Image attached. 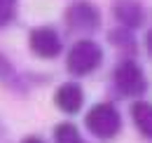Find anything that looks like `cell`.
Instances as JSON below:
<instances>
[{
	"label": "cell",
	"instance_id": "cell-6",
	"mask_svg": "<svg viewBox=\"0 0 152 143\" xmlns=\"http://www.w3.org/2000/svg\"><path fill=\"white\" fill-rule=\"evenodd\" d=\"M113 14L122 24V28H126V31L138 28L145 21V10H143V5L138 0H115Z\"/></svg>",
	"mask_w": 152,
	"mask_h": 143
},
{
	"label": "cell",
	"instance_id": "cell-10",
	"mask_svg": "<svg viewBox=\"0 0 152 143\" xmlns=\"http://www.w3.org/2000/svg\"><path fill=\"white\" fill-rule=\"evenodd\" d=\"M54 143H87L82 139L80 129L73 122H61L54 127Z\"/></svg>",
	"mask_w": 152,
	"mask_h": 143
},
{
	"label": "cell",
	"instance_id": "cell-5",
	"mask_svg": "<svg viewBox=\"0 0 152 143\" xmlns=\"http://www.w3.org/2000/svg\"><path fill=\"white\" fill-rule=\"evenodd\" d=\"M28 47L33 49L35 56H42V59H56L61 49H63V42H61V35H58L56 28L52 26H35L28 35Z\"/></svg>",
	"mask_w": 152,
	"mask_h": 143
},
{
	"label": "cell",
	"instance_id": "cell-8",
	"mask_svg": "<svg viewBox=\"0 0 152 143\" xmlns=\"http://www.w3.org/2000/svg\"><path fill=\"white\" fill-rule=\"evenodd\" d=\"M131 117H133V125L138 127V131L143 136L152 139V103L150 101H136L131 106Z\"/></svg>",
	"mask_w": 152,
	"mask_h": 143
},
{
	"label": "cell",
	"instance_id": "cell-1",
	"mask_svg": "<svg viewBox=\"0 0 152 143\" xmlns=\"http://www.w3.org/2000/svg\"><path fill=\"white\" fill-rule=\"evenodd\" d=\"M101 61H103L101 45L89 40V38H82L70 47V52L66 56V68L73 75H89L91 71H96L101 66Z\"/></svg>",
	"mask_w": 152,
	"mask_h": 143
},
{
	"label": "cell",
	"instance_id": "cell-13",
	"mask_svg": "<svg viewBox=\"0 0 152 143\" xmlns=\"http://www.w3.org/2000/svg\"><path fill=\"white\" fill-rule=\"evenodd\" d=\"M21 143H47V141H42L40 136H26V139H23Z\"/></svg>",
	"mask_w": 152,
	"mask_h": 143
},
{
	"label": "cell",
	"instance_id": "cell-3",
	"mask_svg": "<svg viewBox=\"0 0 152 143\" xmlns=\"http://www.w3.org/2000/svg\"><path fill=\"white\" fill-rule=\"evenodd\" d=\"M113 82L122 96H140L148 89L145 73L133 59H124L122 63H117V68L113 73Z\"/></svg>",
	"mask_w": 152,
	"mask_h": 143
},
{
	"label": "cell",
	"instance_id": "cell-7",
	"mask_svg": "<svg viewBox=\"0 0 152 143\" xmlns=\"http://www.w3.org/2000/svg\"><path fill=\"white\" fill-rule=\"evenodd\" d=\"M54 103H56L58 110H63L68 115H75V113H80V108L84 103V91L77 82H63L54 91Z\"/></svg>",
	"mask_w": 152,
	"mask_h": 143
},
{
	"label": "cell",
	"instance_id": "cell-4",
	"mask_svg": "<svg viewBox=\"0 0 152 143\" xmlns=\"http://www.w3.org/2000/svg\"><path fill=\"white\" fill-rule=\"evenodd\" d=\"M66 26L73 33H94L101 26V12L89 0H75L66 10Z\"/></svg>",
	"mask_w": 152,
	"mask_h": 143
},
{
	"label": "cell",
	"instance_id": "cell-2",
	"mask_svg": "<svg viewBox=\"0 0 152 143\" xmlns=\"http://www.w3.org/2000/svg\"><path fill=\"white\" fill-rule=\"evenodd\" d=\"M84 125H87V129L94 136L108 141V139H115L119 134V129H122V115H119V110L113 103H96L87 113Z\"/></svg>",
	"mask_w": 152,
	"mask_h": 143
},
{
	"label": "cell",
	"instance_id": "cell-11",
	"mask_svg": "<svg viewBox=\"0 0 152 143\" xmlns=\"http://www.w3.org/2000/svg\"><path fill=\"white\" fill-rule=\"evenodd\" d=\"M108 38H110V42H113L115 47H119L122 52H133L136 49V38L126 28H115V31H110Z\"/></svg>",
	"mask_w": 152,
	"mask_h": 143
},
{
	"label": "cell",
	"instance_id": "cell-9",
	"mask_svg": "<svg viewBox=\"0 0 152 143\" xmlns=\"http://www.w3.org/2000/svg\"><path fill=\"white\" fill-rule=\"evenodd\" d=\"M0 85L10 87V89H17V91H23L26 89V82H23V75H21L14 63L0 52Z\"/></svg>",
	"mask_w": 152,
	"mask_h": 143
},
{
	"label": "cell",
	"instance_id": "cell-12",
	"mask_svg": "<svg viewBox=\"0 0 152 143\" xmlns=\"http://www.w3.org/2000/svg\"><path fill=\"white\" fill-rule=\"evenodd\" d=\"M17 5L19 0H0V28L10 26L17 17Z\"/></svg>",
	"mask_w": 152,
	"mask_h": 143
},
{
	"label": "cell",
	"instance_id": "cell-14",
	"mask_svg": "<svg viewBox=\"0 0 152 143\" xmlns=\"http://www.w3.org/2000/svg\"><path fill=\"white\" fill-rule=\"evenodd\" d=\"M145 42H148V49H150V54H152V31L148 33V38H145Z\"/></svg>",
	"mask_w": 152,
	"mask_h": 143
}]
</instances>
